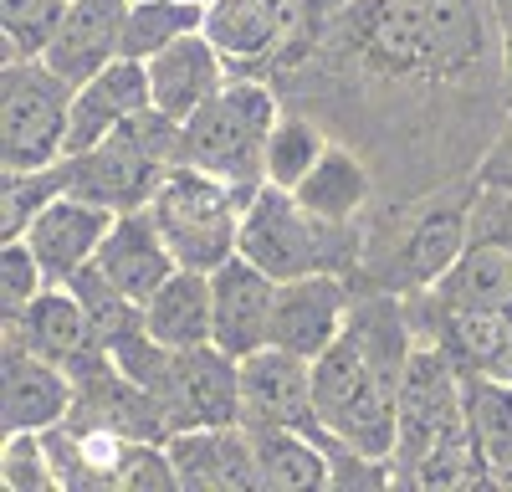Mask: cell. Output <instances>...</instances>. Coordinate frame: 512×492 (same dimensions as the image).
I'll return each instance as SVG.
<instances>
[{"label": "cell", "mask_w": 512, "mask_h": 492, "mask_svg": "<svg viewBox=\"0 0 512 492\" xmlns=\"http://www.w3.org/2000/svg\"><path fill=\"white\" fill-rule=\"evenodd\" d=\"M41 287H52V277L41 272L26 236H11L6 246H0V318H16Z\"/></svg>", "instance_id": "cell-33"}, {"label": "cell", "mask_w": 512, "mask_h": 492, "mask_svg": "<svg viewBox=\"0 0 512 492\" xmlns=\"http://www.w3.org/2000/svg\"><path fill=\"white\" fill-rule=\"evenodd\" d=\"M169 462L190 492H262L256 446L246 426H210V431H175L164 441Z\"/></svg>", "instance_id": "cell-17"}, {"label": "cell", "mask_w": 512, "mask_h": 492, "mask_svg": "<svg viewBox=\"0 0 512 492\" xmlns=\"http://www.w3.org/2000/svg\"><path fill=\"white\" fill-rule=\"evenodd\" d=\"M282 118V93L262 72H231V82L195 118L180 123V164L221 175L256 195L267 185V139Z\"/></svg>", "instance_id": "cell-2"}, {"label": "cell", "mask_w": 512, "mask_h": 492, "mask_svg": "<svg viewBox=\"0 0 512 492\" xmlns=\"http://www.w3.org/2000/svg\"><path fill=\"white\" fill-rule=\"evenodd\" d=\"M461 405H466V431L477 451L487 457V472L512 457V385L492 375H466L461 369Z\"/></svg>", "instance_id": "cell-26"}, {"label": "cell", "mask_w": 512, "mask_h": 492, "mask_svg": "<svg viewBox=\"0 0 512 492\" xmlns=\"http://www.w3.org/2000/svg\"><path fill=\"white\" fill-rule=\"evenodd\" d=\"M67 287L82 298V308H88L93 339H98V349H103V354H108L113 344H123L128 334H139V328H144V303H134L128 293H118V287H113L98 267L77 272Z\"/></svg>", "instance_id": "cell-29"}, {"label": "cell", "mask_w": 512, "mask_h": 492, "mask_svg": "<svg viewBox=\"0 0 512 492\" xmlns=\"http://www.w3.org/2000/svg\"><path fill=\"white\" fill-rule=\"evenodd\" d=\"M205 31V6L200 0H128L123 21V57L149 62L154 52L175 47V41Z\"/></svg>", "instance_id": "cell-25"}, {"label": "cell", "mask_w": 512, "mask_h": 492, "mask_svg": "<svg viewBox=\"0 0 512 492\" xmlns=\"http://www.w3.org/2000/svg\"><path fill=\"white\" fill-rule=\"evenodd\" d=\"M123 21L128 0H67V16L52 36V47L41 52L57 77H67L72 88H82L88 77H98L108 62L123 57Z\"/></svg>", "instance_id": "cell-20"}, {"label": "cell", "mask_w": 512, "mask_h": 492, "mask_svg": "<svg viewBox=\"0 0 512 492\" xmlns=\"http://www.w3.org/2000/svg\"><path fill=\"white\" fill-rule=\"evenodd\" d=\"M159 410L175 431H210V426H241V359L221 344L175 349L169 380L159 390Z\"/></svg>", "instance_id": "cell-9"}, {"label": "cell", "mask_w": 512, "mask_h": 492, "mask_svg": "<svg viewBox=\"0 0 512 492\" xmlns=\"http://www.w3.org/2000/svg\"><path fill=\"white\" fill-rule=\"evenodd\" d=\"M318 6L313 0H210L205 36L221 47L231 72H272L282 67L297 41L308 36Z\"/></svg>", "instance_id": "cell-8"}, {"label": "cell", "mask_w": 512, "mask_h": 492, "mask_svg": "<svg viewBox=\"0 0 512 492\" xmlns=\"http://www.w3.org/2000/svg\"><path fill=\"white\" fill-rule=\"evenodd\" d=\"M364 226L318 221L303 200L282 185H262L246 200L241 216V257L267 277H308V272H344L354 277L364 262Z\"/></svg>", "instance_id": "cell-3"}, {"label": "cell", "mask_w": 512, "mask_h": 492, "mask_svg": "<svg viewBox=\"0 0 512 492\" xmlns=\"http://www.w3.org/2000/svg\"><path fill=\"white\" fill-rule=\"evenodd\" d=\"M497 6V21H512V0H492Z\"/></svg>", "instance_id": "cell-36"}, {"label": "cell", "mask_w": 512, "mask_h": 492, "mask_svg": "<svg viewBox=\"0 0 512 492\" xmlns=\"http://www.w3.org/2000/svg\"><path fill=\"white\" fill-rule=\"evenodd\" d=\"M72 93V82L41 57H6L0 67V164L6 170H41L67 159Z\"/></svg>", "instance_id": "cell-6"}, {"label": "cell", "mask_w": 512, "mask_h": 492, "mask_svg": "<svg viewBox=\"0 0 512 492\" xmlns=\"http://www.w3.org/2000/svg\"><path fill=\"white\" fill-rule=\"evenodd\" d=\"M67 16V0H0V36L6 57H41Z\"/></svg>", "instance_id": "cell-31"}, {"label": "cell", "mask_w": 512, "mask_h": 492, "mask_svg": "<svg viewBox=\"0 0 512 492\" xmlns=\"http://www.w3.org/2000/svg\"><path fill=\"white\" fill-rule=\"evenodd\" d=\"M477 180H482L487 190H507V195H512V108L502 113L492 144H487L482 159H477Z\"/></svg>", "instance_id": "cell-34"}, {"label": "cell", "mask_w": 512, "mask_h": 492, "mask_svg": "<svg viewBox=\"0 0 512 492\" xmlns=\"http://www.w3.org/2000/svg\"><path fill=\"white\" fill-rule=\"evenodd\" d=\"M256 446V472L272 492H323L333 487L328 441L313 431H282V426H246Z\"/></svg>", "instance_id": "cell-24"}, {"label": "cell", "mask_w": 512, "mask_h": 492, "mask_svg": "<svg viewBox=\"0 0 512 492\" xmlns=\"http://www.w3.org/2000/svg\"><path fill=\"white\" fill-rule=\"evenodd\" d=\"M297 200L308 205L318 221H333V226H359L364 211H369V195H374V175L359 149L349 144H328L323 159L303 175V185L292 190Z\"/></svg>", "instance_id": "cell-22"}, {"label": "cell", "mask_w": 512, "mask_h": 492, "mask_svg": "<svg viewBox=\"0 0 512 492\" xmlns=\"http://www.w3.org/2000/svg\"><path fill=\"white\" fill-rule=\"evenodd\" d=\"M354 313V282L344 272H308L277 282V313H272V344L287 354L318 359Z\"/></svg>", "instance_id": "cell-11"}, {"label": "cell", "mask_w": 512, "mask_h": 492, "mask_svg": "<svg viewBox=\"0 0 512 492\" xmlns=\"http://www.w3.org/2000/svg\"><path fill=\"white\" fill-rule=\"evenodd\" d=\"M62 164L72 195L98 200L108 211H144L159 180L180 164V123L159 108H144L118 134L82 154H67Z\"/></svg>", "instance_id": "cell-4"}, {"label": "cell", "mask_w": 512, "mask_h": 492, "mask_svg": "<svg viewBox=\"0 0 512 492\" xmlns=\"http://www.w3.org/2000/svg\"><path fill=\"white\" fill-rule=\"evenodd\" d=\"M144 108H154L149 98V67L134 57L108 62L98 77H88L72 93V123H67V154H82L103 144L108 134H118L128 118H139Z\"/></svg>", "instance_id": "cell-18"}, {"label": "cell", "mask_w": 512, "mask_h": 492, "mask_svg": "<svg viewBox=\"0 0 512 492\" xmlns=\"http://www.w3.org/2000/svg\"><path fill=\"white\" fill-rule=\"evenodd\" d=\"M0 323H6V344H21L41 359L62 364L67 375H77V369H88L93 359H103V349L93 339V323H88V308H82V298L67 282L41 287L16 318H0Z\"/></svg>", "instance_id": "cell-13"}, {"label": "cell", "mask_w": 512, "mask_h": 492, "mask_svg": "<svg viewBox=\"0 0 512 492\" xmlns=\"http://www.w3.org/2000/svg\"><path fill=\"white\" fill-rule=\"evenodd\" d=\"M502 93L512 98V21H502Z\"/></svg>", "instance_id": "cell-35"}, {"label": "cell", "mask_w": 512, "mask_h": 492, "mask_svg": "<svg viewBox=\"0 0 512 492\" xmlns=\"http://www.w3.org/2000/svg\"><path fill=\"white\" fill-rule=\"evenodd\" d=\"M144 67H149V98H154V108L169 113L175 123L195 118L231 82V62L221 57V47L205 31L175 41V47H164V52H154Z\"/></svg>", "instance_id": "cell-19"}, {"label": "cell", "mask_w": 512, "mask_h": 492, "mask_svg": "<svg viewBox=\"0 0 512 492\" xmlns=\"http://www.w3.org/2000/svg\"><path fill=\"white\" fill-rule=\"evenodd\" d=\"M93 267L118 287V293H128L134 303H149L159 287L169 282V272L180 267V257L169 252L164 231L154 226L149 205H144V211H118V221H113V231L103 236Z\"/></svg>", "instance_id": "cell-21"}, {"label": "cell", "mask_w": 512, "mask_h": 492, "mask_svg": "<svg viewBox=\"0 0 512 492\" xmlns=\"http://www.w3.org/2000/svg\"><path fill=\"white\" fill-rule=\"evenodd\" d=\"M200 6H210V0H200Z\"/></svg>", "instance_id": "cell-37"}, {"label": "cell", "mask_w": 512, "mask_h": 492, "mask_svg": "<svg viewBox=\"0 0 512 492\" xmlns=\"http://www.w3.org/2000/svg\"><path fill=\"white\" fill-rule=\"evenodd\" d=\"M210 303H216V334H210V344H221L236 359H246V354L272 344L277 277H267L241 252L210 272Z\"/></svg>", "instance_id": "cell-14"}, {"label": "cell", "mask_w": 512, "mask_h": 492, "mask_svg": "<svg viewBox=\"0 0 512 492\" xmlns=\"http://www.w3.org/2000/svg\"><path fill=\"white\" fill-rule=\"evenodd\" d=\"M482 482H487V457L477 451L472 431H461L446 446H436L431 457L405 477V487H420V492H461V487H482Z\"/></svg>", "instance_id": "cell-30"}, {"label": "cell", "mask_w": 512, "mask_h": 492, "mask_svg": "<svg viewBox=\"0 0 512 492\" xmlns=\"http://www.w3.org/2000/svg\"><path fill=\"white\" fill-rule=\"evenodd\" d=\"M410 313L420 339H436L456 359V369L512 385V308H441L410 298Z\"/></svg>", "instance_id": "cell-12"}, {"label": "cell", "mask_w": 512, "mask_h": 492, "mask_svg": "<svg viewBox=\"0 0 512 492\" xmlns=\"http://www.w3.org/2000/svg\"><path fill=\"white\" fill-rule=\"evenodd\" d=\"M333 139L323 134V123L308 118V113H287L272 123V139H267V185H282V190H297L303 175L323 159Z\"/></svg>", "instance_id": "cell-27"}, {"label": "cell", "mask_w": 512, "mask_h": 492, "mask_svg": "<svg viewBox=\"0 0 512 492\" xmlns=\"http://www.w3.org/2000/svg\"><path fill=\"white\" fill-rule=\"evenodd\" d=\"M0 482H6V492H62L52 451H47V436L41 431H6Z\"/></svg>", "instance_id": "cell-32"}, {"label": "cell", "mask_w": 512, "mask_h": 492, "mask_svg": "<svg viewBox=\"0 0 512 492\" xmlns=\"http://www.w3.org/2000/svg\"><path fill=\"white\" fill-rule=\"evenodd\" d=\"M113 221H118V211L67 190L26 226V246L36 252L41 272H47L52 282H72L77 272H88L98 262V246L113 231Z\"/></svg>", "instance_id": "cell-15"}, {"label": "cell", "mask_w": 512, "mask_h": 492, "mask_svg": "<svg viewBox=\"0 0 512 492\" xmlns=\"http://www.w3.org/2000/svg\"><path fill=\"white\" fill-rule=\"evenodd\" d=\"M461 431H466L461 369L436 339H415L400 380V405H395V451H390L395 482H405L436 446H446Z\"/></svg>", "instance_id": "cell-7"}, {"label": "cell", "mask_w": 512, "mask_h": 492, "mask_svg": "<svg viewBox=\"0 0 512 492\" xmlns=\"http://www.w3.org/2000/svg\"><path fill=\"white\" fill-rule=\"evenodd\" d=\"M482 180L477 170L436 185L425 200L410 205V216L384 246H364V262L349 282L359 293H395V298H420L456 267V257L472 241V216H477Z\"/></svg>", "instance_id": "cell-1"}, {"label": "cell", "mask_w": 512, "mask_h": 492, "mask_svg": "<svg viewBox=\"0 0 512 492\" xmlns=\"http://www.w3.org/2000/svg\"><path fill=\"white\" fill-rule=\"evenodd\" d=\"M144 328L164 349H195L216 334V303H210V272L175 267L169 282L144 303Z\"/></svg>", "instance_id": "cell-23"}, {"label": "cell", "mask_w": 512, "mask_h": 492, "mask_svg": "<svg viewBox=\"0 0 512 492\" xmlns=\"http://www.w3.org/2000/svg\"><path fill=\"white\" fill-rule=\"evenodd\" d=\"M241 426H282V431L323 436L318 395H313V359L287 354L277 344L246 354L241 359Z\"/></svg>", "instance_id": "cell-10"}, {"label": "cell", "mask_w": 512, "mask_h": 492, "mask_svg": "<svg viewBox=\"0 0 512 492\" xmlns=\"http://www.w3.org/2000/svg\"><path fill=\"white\" fill-rule=\"evenodd\" d=\"M246 190H236L221 175H205L195 164H175L159 190L149 195V216L164 231L169 252L180 267L216 272L241 252V216H246Z\"/></svg>", "instance_id": "cell-5"}, {"label": "cell", "mask_w": 512, "mask_h": 492, "mask_svg": "<svg viewBox=\"0 0 512 492\" xmlns=\"http://www.w3.org/2000/svg\"><path fill=\"white\" fill-rule=\"evenodd\" d=\"M72 405L77 380L62 364L6 344V354H0V421H6V431H52L72 416Z\"/></svg>", "instance_id": "cell-16"}, {"label": "cell", "mask_w": 512, "mask_h": 492, "mask_svg": "<svg viewBox=\"0 0 512 492\" xmlns=\"http://www.w3.org/2000/svg\"><path fill=\"white\" fill-rule=\"evenodd\" d=\"M67 195V164H41V170H6L0 175V241L26 236V226Z\"/></svg>", "instance_id": "cell-28"}]
</instances>
